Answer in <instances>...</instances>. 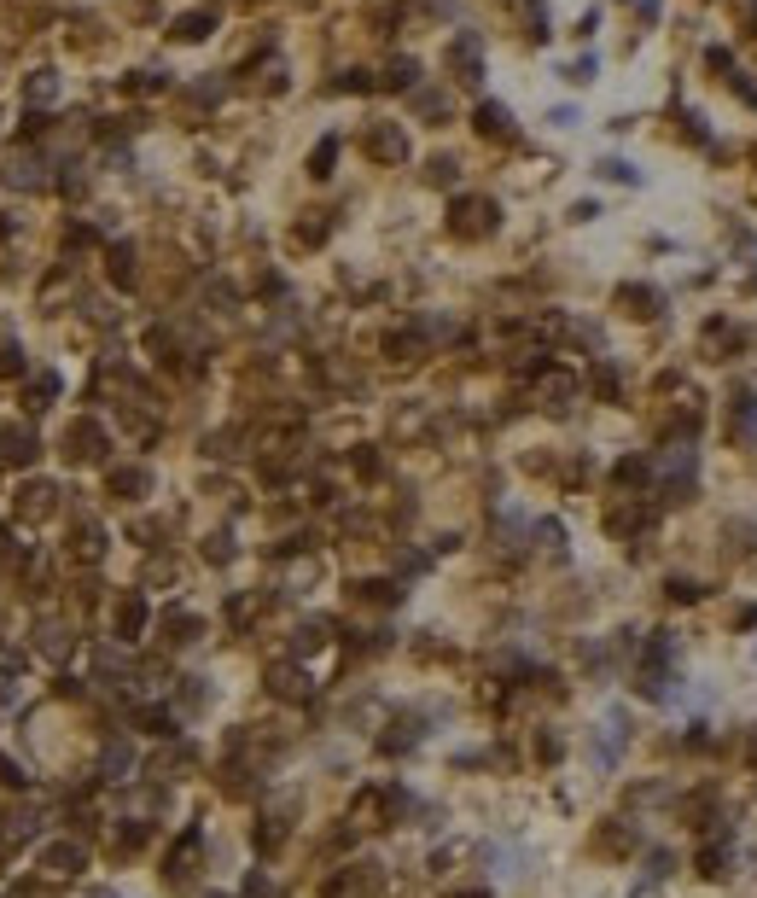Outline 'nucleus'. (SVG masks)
Instances as JSON below:
<instances>
[{"label": "nucleus", "instance_id": "1", "mask_svg": "<svg viewBox=\"0 0 757 898\" xmlns=\"http://www.w3.org/2000/svg\"><path fill=\"white\" fill-rule=\"evenodd\" d=\"M495 222H501L495 199H455V211H449V228L461 240H483V233H495Z\"/></svg>", "mask_w": 757, "mask_h": 898}, {"label": "nucleus", "instance_id": "2", "mask_svg": "<svg viewBox=\"0 0 757 898\" xmlns=\"http://www.w3.org/2000/svg\"><path fill=\"white\" fill-rule=\"evenodd\" d=\"M443 59H449V70H455V82H466V88H473V82H483V47H478V35H455V41H449V53H443Z\"/></svg>", "mask_w": 757, "mask_h": 898}, {"label": "nucleus", "instance_id": "3", "mask_svg": "<svg viewBox=\"0 0 757 898\" xmlns=\"http://www.w3.org/2000/svg\"><path fill=\"white\" fill-rule=\"evenodd\" d=\"M367 152H374L379 164H402L408 158V134L391 129V122H379V129H367Z\"/></svg>", "mask_w": 757, "mask_h": 898}, {"label": "nucleus", "instance_id": "4", "mask_svg": "<svg viewBox=\"0 0 757 898\" xmlns=\"http://www.w3.org/2000/svg\"><path fill=\"white\" fill-rule=\"evenodd\" d=\"M6 181L18 193H47V164L35 152H18V158H12V169H6Z\"/></svg>", "mask_w": 757, "mask_h": 898}, {"label": "nucleus", "instance_id": "5", "mask_svg": "<svg viewBox=\"0 0 757 898\" xmlns=\"http://www.w3.org/2000/svg\"><path fill=\"white\" fill-rule=\"evenodd\" d=\"M473 129L490 134V141H507V134H513V112H507V105H495V100H483L478 112H473Z\"/></svg>", "mask_w": 757, "mask_h": 898}, {"label": "nucleus", "instance_id": "6", "mask_svg": "<svg viewBox=\"0 0 757 898\" xmlns=\"http://www.w3.org/2000/svg\"><path fill=\"white\" fill-rule=\"evenodd\" d=\"M624 735H629V723H624V712H612V718L600 723V741H594V758H600L606 770L617 765V747H624Z\"/></svg>", "mask_w": 757, "mask_h": 898}, {"label": "nucleus", "instance_id": "7", "mask_svg": "<svg viewBox=\"0 0 757 898\" xmlns=\"http://www.w3.org/2000/svg\"><path fill=\"white\" fill-rule=\"evenodd\" d=\"M542 397H548L554 414H565L571 397H577V379H571V374H542Z\"/></svg>", "mask_w": 757, "mask_h": 898}, {"label": "nucleus", "instance_id": "8", "mask_svg": "<svg viewBox=\"0 0 757 898\" xmlns=\"http://www.w3.org/2000/svg\"><path fill=\"white\" fill-rule=\"evenodd\" d=\"M617 310H629V315L647 322V315H659V292H653V286H624V292H617Z\"/></svg>", "mask_w": 757, "mask_h": 898}, {"label": "nucleus", "instance_id": "9", "mask_svg": "<svg viewBox=\"0 0 757 898\" xmlns=\"http://www.w3.org/2000/svg\"><path fill=\"white\" fill-rule=\"evenodd\" d=\"M210 30H216V12H187V18H176V41H204Z\"/></svg>", "mask_w": 757, "mask_h": 898}, {"label": "nucleus", "instance_id": "10", "mask_svg": "<svg viewBox=\"0 0 757 898\" xmlns=\"http://www.w3.org/2000/svg\"><path fill=\"white\" fill-rule=\"evenodd\" d=\"M728 426H734V438H740V444L752 438V426H757V403L746 397V391H740V397H734V409H728Z\"/></svg>", "mask_w": 757, "mask_h": 898}, {"label": "nucleus", "instance_id": "11", "mask_svg": "<svg viewBox=\"0 0 757 898\" xmlns=\"http://www.w3.org/2000/svg\"><path fill=\"white\" fill-rule=\"evenodd\" d=\"M268 683H275V694H285V700H303L309 694L303 671H292V666H275V671H268Z\"/></svg>", "mask_w": 757, "mask_h": 898}, {"label": "nucleus", "instance_id": "12", "mask_svg": "<svg viewBox=\"0 0 757 898\" xmlns=\"http://www.w3.org/2000/svg\"><path fill=\"white\" fill-rule=\"evenodd\" d=\"M23 94H30V105H53L59 100V77L53 70H35V77L23 82Z\"/></svg>", "mask_w": 757, "mask_h": 898}, {"label": "nucleus", "instance_id": "13", "mask_svg": "<svg viewBox=\"0 0 757 898\" xmlns=\"http://www.w3.org/2000/svg\"><path fill=\"white\" fill-rule=\"evenodd\" d=\"M146 485H152L146 467H117V473H111V490H117V496H140Z\"/></svg>", "mask_w": 757, "mask_h": 898}, {"label": "nucleus", "instance_id": "14", "mask_svg": "<svg viewBox=\"0 0 757 898\" xmlns=\"http://www.w3.org/2000/svg\"><path fill=\"white\" fill-rule=\"evenodd\" d=\"M70 455H82V461H94V455H99V426L94 421L70 426Z\"/></svg>", "mask_w": 757, "mask_h": 898}, {"label": "nucleus", "instance_id": "15", "mask_svg": "<svg viewBox=\"0 0 757 898\" xmlns=\"http://www.w3.org/2000/svg\"><path fill=\"white\" fill-rule=\"evenodd\" d=\"M0 455L6 461H35V432H6L0 438Z\"/></svg>", "mask_w": 757, "mask_h": 898}, {"label": "nucleus", "instance_id": "16", "mask_svg": "<svg viewBox=\"0 0 757 898\" xmlns=\"http://www.w3.org/2000/svg\"><path fill=\"white\" fill-rule=\"evenodd\" d=\"M111 280L134 286V245H111Z\"/></svg>", "mask_w": 757, "mask_h": 898}, {"label": "nucleus", "instance_id": "17", "mask_svg": "<svg viewBox=\"0 0 757 898\" xmlns=\"http://www.w3.org/2000/svg\"><path fill=\"white\" fill-rule=\"evenodd\" d=\"M332 164H338V141L327 134V141H320L315 152H309V176H332Z\"/></svg>", "mask_w": 757, "mask_h": 898}, {"label": "nucleus", "instance_id": "18", "mask_svg": "<svg viewBox=\"0 0 757 898\" xmlns=\"http://www.w3.org/2000/svg\"><path fill=\"white\" fill-rule=\"evenodd\" d=\"M47 869H59V875L82 869V846H53V852H47Z\"/></svg>", "mask_w": 757, "mask_h": 898}, {"label": "nucleus", "instance_id": "19", "mask_svg": "<svg viewBox=\"0 0 757 898\" xmlns=\"http://www.w3.org/2000/svg\"><path fill=\"white\" fill-rule=\"evenodd\" d=\"M414 77H419V65H414V59H396V65L384 70V88H414Z\"/></svg>", "mask_w": 757, "mask_h": 898}, {"label": "nucleus", "instance_id": "20", "mask_svg": "<svg viewBox=\"0 0 757 898\" xmlns=\"http://www.w3.org/2000/svg\"><path fill=\"white\" fill-rule=\"evenodd\" d=\"M384 350H391L396 362H414V356H419V333H391V339H384Z\"/></svg>", "mask_w": 757, "mask_h": 898}, {"label": "nucleus", "instance_id": "21", "mask_svg": "<svg viewBox=\"0 0 757 898\" xmlns=\"http://www.w3.org/2000/svg\"><path fill=\"white\" fill-rule=\"evenodd\" d=\"M455 176H461V164H455V158H431V169H426L431 187H455Z\"/></svg>", "mask_w": 757, "mask_h": 898}, {"label": "nucleus", "instance_id": "22", "mask_svg": "<svg viewBox=\"0 0 757 898\" xmlns=\"http://www.w3.org/2000/svg\"><path fill=\"white\" fill-rule=\"evenodd\" d=\"M699 869H705L711 881H723V875H728V852H723V846H705V852H699Z\"/></svg>", "mask_w": 757, "mask_h": 898}, {"label": "nucleus", "instance_id": "23", "mask_svg": "<svg viewBox=\"0 0 757 898\" xmlns=\"http://www.w3.org/2000/svg\"><path fill=\"white\" fill-rule=\"evenodd\" d=\"M30 397H35V403H30V409H47V403H53V397H59V379H53V374H35V386H30Z\"/></svg>", "mask_w": 757, "mask_h": 898}, {"label": "nucleus", "instance_id": "24", "mask_svg": "<svg viewBox=\"0 0 757 898\" xmlns=\"http://www.w3.org/2000/svg\"><path fill=\"white\" fill-rule=\"evenodd\" d=\"M414 112H419V117H443V112H449V100H443V94H431V88H419V94H414Z\"/></svg>", "mask_w": 757, "mask_h": 898}, {"label": "nucleus", "instance_id": "25", "mask_svg": "<svg viewBox=\"0 0 757 898\" xmlns=\"http://www.w3.org/2000/svg\"><path fill=\"white\" fill-rule=\"evenodd\" d=\"M594 846H600V852H629V846H635V834H629V829H606Z\"/></svg>", "mask_w": 757, "mask_h": 898}, {"label": "nucleus", "instance_id": "26", "mask_svg": "<svg viewBox=\"0 0 757 898\" xmlns=\"http://www.w3.org/2000/svg\"><path fill=\"white\" fill-rule=\"evenodd\" d=\"M647 478H653L647 461H624V467H617V485H647Z\"/></svg>", "mask_w": 757, "mask_h": 898}, {"label": "nucleus", "instance_id": "27", "mask_svg": "<svg viewBox=\"0 0 757 898\" xmlns=\"http://www.w3.org/2000/svg\"><path fill=\"white\" fill-rule=\"evenodd\" d=\"M140 619H146V607H140V601H134V595H129V601H122V630H129V636H134V630H140Z\"/></svg>", "mask_w": 757, "mask_h": 898}, {"label": "nucleus", "instance_id": "28", "mask_svg": "<svg viewBox=\"0 0 757 898\" xmlns=\"http://www.w3.org/2000/svg\"><path fill=\"white\" fill-rule=\"evenodd\" d=\"M670 601H699V584H688V577H670Z\"/></svg>", "mask_w": 757, "mask_h": 898}, {"label": "nucleus", "instance_id": "29", "mask_svg": "<svg viewBox=\"0 0 757 898\" xmlns=\"http://www.w3.org/2000/svg\"><path fill=\"white\" fill-rule=\"evenodd\" d=\"M338 88H350V94H367L374 82H367V70H344V77H338Z\"/></svg>", "mask_w": 757, "mask_h": 898}, {"label": "nucleus", "instance_id": "30", "mask_svg": "<svg viewBox=\"0 0 757 898\" xmlns=\"http://www.w3.org/2000/svg\"><path fill=\"white\" fill-rule=\"evenodd\" d=\"M594 386H600V397H617V367H612V362H606V367H600V374H594Z\"/></svg>", "mask_w": 757, "mask_h": 898}, {"label": "nucleus", "instance_id": "31", "mask_svg": "<svg viewBox=\"0 0 757 898\" xmlns=\"http://www.w3.org/2000/svg\"><path fill=\"white\" fill-rule=\"evenodd\" d=\"M129 765H134L129 747H111V753H105V770H129Z\"/></svg>", "mask_w": 757, "mask_h": 898}, {"label": "nucleus", "instance_id": "32", "mask_svg": "<svg viewBox=\"0 0 757 898\" xmlns=\"http://www.w3.org/2000/svg\"><path fill=\"white\" fill-rule=\"evenodd\" d=\"M565 77H571V82H589V77H594V59H577V65H565Z\"/></svg>", "mask_w": 757, "mask_h": 898}, {"label": "nucleus", "instance_id": "33", "mask_svg": "<svg viewBox=\"0 0 757 898\" xmlns=\"http://www.w3.org/2000/svg\"><path fill=\"white\" fill-rule=\"evenodd\" d=\"M600 176H612V181H635V169H629V164H617V158H612V164H600Z\"/></svg>", "mask_w": 757, "mask_h": 898}, {"label": "nucleus", "instance_id": "34", "mask_svg": "<svg viewBox=\"0 0 757 898\" xmlns=\"http://www.w3.org/2000/svg\"><path fill=\"white\" fill-rule=\"evenodd\" d=\"M23 666V654H18V648H0V671H18Z\"/></svg>", "mask_w": 757, "mask_h": 898}, {"label": "nucleus", "instance_id": "35", "mask_svg": "<svg viewBox=\"0 0 757 898\" xmlns=\"http://www.w3.org/2000/svg\"><path fill=\"white\" fill-rule=\"evenodd\" d=\"M734 624H740V630H752V624H757V607H740V612H734Z\"/></svg>", "mask_w": 757, "mask_h": 898}, {"label": "nucleus", "instance_id": "36", "mask_svg": "<svg viewBox=\"0 0 757 898\" xmlns=\"http://www.w3.org/2000/svg\"><path fill=\"white\" fill-rule=\"evenodd\" d=\"M455 898H490V893H455Z\"/></svg>", "mask_w": 757, "mask_h": 898}, {"label": "nucleus", "instance_id": "37", "mask_svg": "<svg viewBox=\"0 0 757 898\" xmlns=\"http://www.w3.org/2000/svg\"><path fill=\"white\" fill-rule=\"evenodd\" d=\"M210 898H221V893H210Z\"/></svg>", "mask_w": 757, "mask_h": 898}]
</instances>
